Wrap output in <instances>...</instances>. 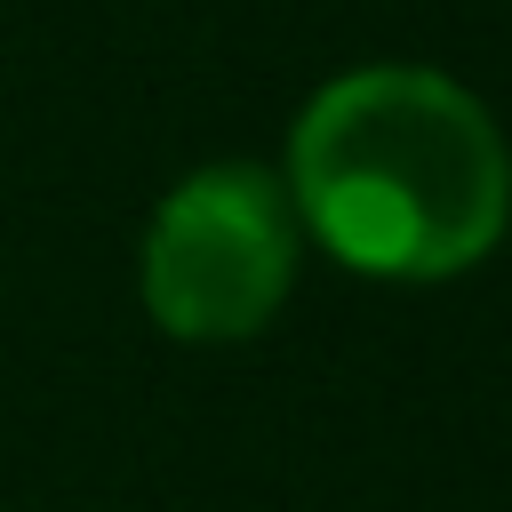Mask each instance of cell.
<instances>
[{
  "mask_svg": "<svg viewBox=\"0 0 512 512\" xmlns=\"http://www.w3.org/2000/svg\"><path fill=\"white\" fill-rule=\"evenodd\" d=\"M280 192L352 272L448 280L512 224V144L464 80L360 64L296 112Z\"/></svg>",
  "mask_w": 512,
  "mask_h": 512,
  "instance_id": "6da1fadb",
  "label": "cell"
},
{
  "mask_svg": "<svg viewBox=\"0 0 512 512\" xmlns=\"http://www.w3.org/2000/svg\"><path fill=\"white\" fill-rule=\"evenodd\" d=\"M296 280V208L264 168H192L144 232V312L176 344L256 336Z\"/></svg>",
  "mask_w": 512,
  "mask_h": 512,
  "instance_id": "7a4b0ae2",
  "label": "cell"
}]
</instances>
